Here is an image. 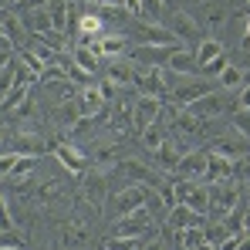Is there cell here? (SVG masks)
I'll return each instance as SVG.
<instances>
[{"mask_svg": "<svg viewBox=\"0 0 250 250\" xmlns=\"http://www.w3.org/2000/svg\"><path fill=\"white\" fill-rule=\"evenodd\" d=\"M172 196H176V203H183V207H189V209H196V213L207 216L209 193L200 183H193V179H172Z\"/></svg>", "mask_w": 250, "mask_h": 250, "instance_id": "obj_1", "label": "cell"}, {"mask_svg": "<svg viewBox=\"0 0 250 250\" xmlns=\"http://www.w3.org/2000/svg\"><path fill=\"white\" fill-rule=\"evenodd\" d=\"M146 196H149V186L132 183V186H125V189H119V193L108 196V213H112V216H125V213H132L135 207H142Z\"/></svg>", "mask_w": 250, "mask_h": 250, "instance_id": "obj_2", "label": "cell"}, {"mask_svg": "<svg viewBox=\"0 0 250 250\" xmlns=\"http://www.w3.org/2000/svg\"><path fill=\"white\" fill-rule=\"evenodd\" d=\"M142 98H163L169 88H166V71L159 68H139L135 64V84H132Z\"/></svg>", "mask_w": 250, "mask_h": 250, "instance_id": "obj_3", "label": "cell"}, {"mask_svg": "<svg viewBox=\"0 0 250 250\" xmlns=\"http://www.w3.org/2000/svg\"><path fill=\"white\" fill-rule=\"evenodd\" d=\"M3 152H17V156H31V159H38V156L47 152V142H44L41 135H34V132H10Z\"/></svg>", "mask_w": 250, "mask_h": 250, "instance_id": "obj_4", "label": "cell"}, {"mask_svg": "<svg viewBox=\"0 0 250 250\" xmlns=\"http://www.w3.org/2000/svg\"><path fill=\"white\" fill-rule=\"evenodd\" d=\"M75 105H78V115H82V119H95V115L105 108V91H102V84H84V88H78Z\"/></svg>", "mask_w": 250, "mask_h": 250, "instance_id": "obj_5", "label": "cell"}, {"mask_svg": "<svg viewBox=\"0 0 250 250\" xmlns=\"http://www.w3.org/2000/svg\"><path fill=\"white\" fill-rule=\"evenodd\" d=\"M207 149H196V152H186L176 166V176L179 179H193V183H203L207 179Z\"/></svg>", "mask_w": 250, "mask_h": 250, "instance_id": "obj_6", "label": "cell"}, {"mask_svg": "<svg viewBox=\"0 0 250 250\" xmlns=\"http://www.w3.org/2000/svg\"><path fill=\"white\" fill-rule=\"evenodd\" d=\"M213 152L227 156L230 163H240V159L250 156V139H244V135H220V139L213 142Z\"/></svg>", "mask_w": 250, "mask_h": 250, "instance_id": "obj_7", "label": "cell"}, {"mask_svg": "<svg viewBox=\"0 0 250 250\" xmlns=\"http://www.w3.org/2000/svg\"><path fill=\"white\" fill-rule=\"evenodd\" d=\"M166 31L176 38V41H200V27H196V21L189 17V14H169L166 17Z\"/></svg>", "mask_w": 250, "mask_h": 250, "instance_id": "obj_8", "label": "cell"}, {"mask_svg": "<svg viewBox=\"0 0 250 250\" xmlns=\"http://www.w3.org/2000/svg\"><path fill=\"white\" fill-rule=\"evenodd\" d=\"M159 112H163V98H135V112H132V125L142 132V128H149V125L159 119Z\"/></svg>", "mask_w": 250, "mask_h": 250, "instance_id": "obj_9", "label": "cell"}, {"mask_svg": "<svg viewBox=\"0 0 250 250\" xmlns=\"http://www.w3.org/2000/svg\"><path fill=\"white\" fill-rule=\"evenodd\" d=\"M169 227L172 230H193V227H207V216L203 213H196V209L183 207V203H176V207L169 209Z\"/></svg>", "mask_w": 250, "mask_h": 250, "instance_id": "obj_10", "label": "cell"}, {"mask_svg": "<svg viewBox=\"0 0 250 250\" xmlns=\"http://www.w3.org/2000/svg\"><path fill=\"white\" fill-rule=\"evenodd\" d=\"M88 47L95 51V58H119L128 51V38L125 34H105V38H95Z\"/></svg>", "mask_w": 250, "mask_h": 250, "instance_id": "obj_11", "label": "cell"}, {"mask_svg": "<svg viewBox=\"0 0 250 250\" xmlns=\"http://www.w3.org/2000/svg\"><path fill=\"white\" fill-rule=\"evenodd\" d=\"M233 172H237V163H230L227 156H220V152H209L207 156V179L203 183H223V179H233Z\"/></svg>", "mask_w": 250, "mask_h": 250, "instance_id": "obj_12", "label": "cell"}, {"mask_svg": "<svg viewBox=\"0 0 250 250\" xmlns=\"http://www.w3.org/2000/svg\"><path fill=\"white\" fill-rule=\"evenodd\" d=\"M54 156H58V163L64 169H71V176H82L84 166H88V156H84L82 149L68 146V142H58V146H54Z\"/></svg>", "mask_w": 250, "mask_h": 250, "instance_id": "obj_13", "label": "cell"}, {"mask_svg": "<svg viewBox=\"0 0 250 250\" xmlns=\"http://www.w3.org/2000/svg\"><path fill=\"white\" fill-rule=\"evenodd\" d=\"M21 24L27 27V34H34V38H47L54 27H51V14H47V7H34V10H24V17H21Z\"/></svg>", "mask_w": 250, "mask_h": 250, "instance_id": "obj_14", "label": "cell"}, {"mask_svg": "<svg viewBox=\"0 0 250 250\" xmlns=\"http://www.w3.org/2000/svg\"><path fill=\"white\" fill-rule=\"evenodd\" d=\"M115 172H119V176H128V179H135L139 186H159V176H156L149 166L135 163V159H125V163H119V166H115Z\"/></svg>", "mask_w": 250, "mask_h": 250, "instance_id": "obj_15", "label": "cell"}, {"mask_svg": "<svg viewBox=\"0 0 250 250\" xmlns=\"http://www.w3.org/2000/svg\"><path fill=\"white\" fill-rule=\"evenodd\" d=\"M105 82L112 88H132L135 84V64L132 61H112L105 71Z\"/></svg>", "mask_w": 250, "mask_h": 250, "instance_id": "obj_16", "label": "cell"}, {"mask_svg": "<svg viewBox=\"0 0 250 250\" xmlns=\"http://www.w3.org/2000/svg\"><path fill=\"white\" fill-rule=\"evenodd\" d=\"M223 108H227V98H223V95H216V91H209V95H203L200 102H193V105H189V112H193L196 119H216Z\"/></svg>", "mask_w": 250, "mask_h": 250, "instance_id": "obj_17", "label": "cell"}, {"mask_svg": "<svg viewBox=\"0 0 250 250\" xmlns=\"http://www.w3.org/2000/svg\"><path fill=\"white\" fill-rule=\"evenodd\" d=\"M135 41L139 44H169V47H179V41L169 34L166 27H159V24H139Z\"/></svg>", "mask_w": 250, "mask_h": 250, "instance_id": "obj_18", "label": "cell"}, {"mask_svg": "<svg viewBox=\"0 0 250 250\" xmlns=\"http://www.w3.org/2000/svg\"><path fill=\"white\" fill-rule=\"evenodd\" d=\"M105 196H108V179H105L102 172L88 176V179H84V203L98 209L102 203H105Z\"/></svg>", "mask_w": 250, "mask_h": 250, "instance_id": "obj_19", "label": "cell"}, {"mask_svg": "<svg viewBox=\"0 0 250 250\" xmlns=\"http://www.w3.org/2000/svg\"><path fill=\"white\" fill-rule=\"evenodd\" d=\"M183 156H186V152H183V146H179L176 139H166V142L156 149V163L166 169V172H176V166H179Z\"/></svg>", "mask_w": 250, "mask_h": 250, "instance_id": "obj_20", "label": "cell"}, {"mask_svg": "<svg viewBox=\"0 0 250 250\" xmlns=\"http://www.w3.org/2000/svg\"><path fill=\"white\" fill-rule=\"evenodd\" d=\"M172 51L176 47H169V44H142L135 51V61H149V68H156V64H166L172 58Z\"/></svg>", "mask_w": 250, "mask_h": 250, "instance_id": "obj_21", "label": "cell"}, {"mask_svg": "<svg viewBox=\"0 0 250 250\" xmlns=\"http://www.w3.org/2000/svg\"><path fill=\"white\" fill-rule=\"evenodd\" d=\"M61 244L68 250H82L88 244V223L84 220H71L68 227H64V233H61Z\"/></svg>", "mask_w": 250, "mask_h": 250, "instance_id": "obj_22", "label": "cell"}, {"mask_svg": "<svg viewBox=\"0 0 250 250\" xmlns=\"http://www.w3.org/2000/svg\"><path fill=\"white\" fill-rule=\"evenodd\" d=\"M169 71H176V75H196L200 68H196V54L193 51H183V47H176L172 51V58L166 61Z\"/></svg>", "mask_w": 250, "mask_h": 250, "instance_id": "obj_23", "label": "cell"}, {"mask_svg": "<svg viewBox=\"0 0 250 250\" xmlns=\"http://www.w3.org/2000/svg\"><path fill=\"white\" fill-rule=\"evenodd\" d=\"M0 24H3V34H7V41L14 44V47H27L31 34H27V27H24L21 21H14V17H0Z\"/></svg>", "mask_w": 250, "mask_h": 250, "instance_id": "obj_24", "label": "cell"}, {"mask_svg": "<svg viewBox=\"0 0 250 250\" xmlns=\"http://www.w3.org/2000/svg\"><path fill=\"white\" fill-rule=\"evenodd\" d=\"M71 58H75V64L82 68L84 75H98V58H95V51L88 44H75L71 47Z\"/></svg>", "mask_w": 250, "mask_h": 250, "instance_id": "obj_25", "label": "cell"}, {"mask_svg": "<svg viewBox=\"0 0 250 250\" xmlns=\"http://www.w3.org/2000/svg\"><path fill=\"white\" fill-rule=\"evenodd\" d=\"M223 54V44L216 41V38H203V41L196 44V68H203V64H209L213 58H220ZM200 75V71H196Z\"/></svg>", "mask_w": 250, "mask_h": 250, "instance_id": "obj_26", "label": "cell"}, {"mask_svg": "<svg viewBox=\"0 0 250 250\" xmlns=\"http://www.w3.org/2000/svg\"><path fill=\"white\" fill-rule=\"evenodd\" d=\"M152 240L149 237H105L102 240V250H142V244H152Z\"/></svg>", "mask_w": 250, "mask_h": 250, "instance_id": "obj_27", "label": "cell"}, {"mask_svg": "<svg viewBox=\"0 0 250 250\" xmlns=\"http://www.w3.org/2000/svg\"><path fill=\"white\" fill-rule=\"evenodd\" d=\"M200 125H203V119H196L189 108H179V112H176V119H172V128H176L179 135H196V132H200Z\"/></svg>", "mask_w": 250, "mask_h": 250, "instance_id": "obj_28", "label": "cell"}, {"mask_svg": "<svg viewBox=\"0 0 250 250\" xmlns=\"http://www.w3.org/2000/svg\"><path fill=\"white\" fill-rule=\"evenodd\" d=\"M102 17H98V10H84V14H78V34L82 38H98L102 34Z\"/></svg>", "mask_w": 250, "mask_h": 250, "instance_id": "obj_29", "label": "cell"}, {"mask_svg": "<svg viewBox=\"0 0 250 250\" xmlns=\"http://www.w3.org/2000/svg\"><path fill=\"white\" fill-rule=\"evenodd\" d=\"M34 115H38V102L27 95V98H24L17 108H10V122H7V125H14V122H17V125H27Z\"/></svg>", "mask_w": 250, "mask_h": 250, "instance_id": "obj_30", "label": "cell"}, {"mask_svg": "<svg viewBox=\"0 0 250 250\" xmlns=\"http://www.w3.org/2000/svg\"><path fill=\"white\" fill-rule=\"evenodd\" d=\"M47 14H51L54 34H64V31H68V0H54V3L47 7Z\"/></svg>", "mask_w": 250, "mask_h": 250, "instance_id": "obj_31", "label": "cell"}, {"mask_svg": "<svg viewBox=\"0 0 250 250\" xmlns=\"http://www.w3.org/2000/svg\"><path fill=\"white\" fill-rule=\"evenodd\" d=\"M34 196H38V203H44V207H47V203H54V200L61 196V183H58V179H47V183L38 186V193H34Z\"/></svg>", "mask_w": 250, "mask_h": 250, "instance_id": "obj_32", "label": "cell"}, {"mask_svg": "<svg viewBox=\"0 0 250 250\" xmlns=\"http://www.w3.org/2000/svg\"><path fill=\"white\" fill-rule=\"evenodd\" d=\"M227 68H230V58H227V51H223L220 58H213L209 64H203V68H200V75H207V78H220Z\"/></svg>", "mask_w": 250, "mask_h": 250, "instance_id": "obj_33", "label": "cell"}, {"mask_svg": "<svg viewBox=\"0 0 250 250\" xmlns=\"http://www.w3.org/2000/svg\"><path fill=\"white\" fill-rule=\"evenodd\" d=\"M142 139H146V146H149V149H152V152H156V149H159V146H163V142H166V135H163V125H149V128H142Z\"/></svg>", "mask_w": 250, "mask_h": 250, "instance_id": "obj_34", "label": "cell"}, {"mask_svg": "<svg viewBox=\"0 0 250 250\" xmlns=\"http://www.w3.org/2000/svg\"><path fill=\"white\" fill-rule=\"evenodd\" d=\"M233 128L237 135L250 139V108H233Z\"/></svg>", "mask_w": 250, "mask_h": 250, "instance_id": "obj_35", "label": "cell"}, {"mask_svg": "<svg viewBox=\"0 0 250 250\" xmlns=\"http://www.w3.org/2000/svg\"><path fill=\"white\" fill-rule=\"evenodd\" d=\"M220 84H223V88H240V84H244V71L230 64V68L220 75Z\"/></svg>", "mask_w": 250, "mask_h": 250, "instance_id": "obj_36", "label": "cell"}, {"mask_svg": "<svg viewBox=\"0 0 250 250\" xmlns=\"http://www.w3.org/2000/svg\"><path fill=\"white\" fill-rule=\"evenodd\" d=\"M0 247H10V250H24V237L10 233V230H0Z\"/></svg>", "mask_w": 250, "mask_h": 250, "instance_id": "obj_37", "label": "cell"}, {"mask_svg": "<svg viewBox=\"0 0 250 250\" xmlns=\"http://www.w3.org/2000/svg\"><path fill=\"white\" fill-rule=\"evenodd\" d=\"M17 152H0V176H10L14 172V166H17Z\"/></svg>", "mask_w": 250, "mask_h": 250, "instance_id": "obj_38", "label": "cell"}, {"mask_svg": "<svg viewBox=\"0 0 250 250\" xmlns=\"http://www.w3.org/2000/svg\"><path fill=\"white\" fill-rule=\"evenodd\" d=\"M142 14H152L149 21H156V17L163 14V3H159V0H142Z\"/></svg>", "mask_w": 250, "mask_h": 250, "instance_id": "obj_39", "label": "cell"}, {"mask_svg": "<svg viewBox=\"0 0 250 250\" xmlns=\"http://www.w3.org/2000/svg\"><path fill=\"white\" fill-rule=\"evenodd\" d=\"M10 82H14V61H10V64H7V68L0 71V91H3V95H7V88H10Z\"/></svg>", "mask_w": 250, "mask_h": 250, "instance_id": "obj_40", "label": "cell"}, {"mask_svg": "<svg viewBox=\"0 0 250 250\" xmlns=\"http://www.w3.org/2000/svg\"><path fill=\"white\" fill-rule=\"evenodd\" d=\"M233 108H250V84H244L240 91H237V105Z\"/></svg>", "mask_w": 250, "mask_h": 250, "instance_id": "obj_41", "label": "cell"}, {"mask_svg": "<svg viewBox=\"0 0 250 250\" xmlns=\"http://www.w3.org/2000/svg\"><path fill=\"white\" fill-rule=\"evenodd\" d=\"M125 3V10L132 14V17H142V0H122Z\"/></svg>", "mask_w": 250, "mask_h": 250, "instance_id": "obj_42", "label": "cell"}, {"mask_svg": "<svg viewBox=\"0 0 250 250\" xmlns=\"http://www.w3.org/2000/svg\"><path fill=\"white\" fill-rule=\"evenodd\" d=\"M203 17H207V21H209V24H213V27H216V24L223 21V17H220V7H209V10H207V7H203Z\"/></svg>", "mask_w": 250, "mask_h": 250, "instance_id": "obj_43", "label": "cell"}, {"mask_svg": "<svg viewBox=\"0 0 250 250\" xmlns=\"http://www.w3.org/2000/svg\"><path fill=\"white\" fill-rule=\"evenodd\" d=\"M10 61H14V51H7V47H0V71H3V68H7Z\"/></svg>", "mask_w": 250, "mask_h": 250, "instance_id": "obj_44", "label": "cell"}, {"mask_svg": "<svg viewBox=\"0 0 250 250\" xmlns=\"http://www.w3.org/2000/svg\"><path fill=\"white\" fill-rule=\"evenodd\" d=\"M240 233H247L250 237V209L244 207V220H240Z\"/></svg>", "mask_w": 250, "mask_h": 250, "instance_id": "obj_45", "label": "cell"}, {"mask_svg": "<svg viewBox=\"0 0 250 250\" xmlns=\"http://www.w3.org/2000/svg\"><path fill=\"white\" fill-rule=\"evenodd\" d=\"M51 0H21V7H27V10H34V7H47Z\"/></svg>", "mask_w": 250, "mask_h": 250, "instance_id": "obj_46", "label": "cell"}, {"mask_svg": "<svg viewBox=\"0 0 250 250\" xmlns=\"http://www.w3.org/2000/svg\"><path fill=\"white\" fill-rule=\"evenodd\" d=\"M7 135H10V128H7V125H0V152H3V146H7Z\"/></svg>", "mask_w": 250, "mask_h": 250, "instance_id": "obj_47", "label": "cell"}, {"mask_svg": "<svg viewBox=\"0 0 250 250\" xmlns=\"http://www.w3.org/2000/svg\"><path fill=\"white\" fill-rule=\"evenodd\" d=\"M95 3H98V7H125L122 0H95Z\"/></svg>", "mask_w": 250, "mask_h": 250, "instance_id": "obj_48", "label": "cell"}, {"mask_svg": "<svg viewBox=\"0 0 250 250\" xmlns=\"http://www.w3.org/2000/svg\"><path fill=\"white\" fill-rule=\"evenodd\" d=\"M149 250H169V247H166V240H159V237H156V240L149 244Z\"/></svg>", "mask_w": 250, "mask_h": 250, "instance_id": "obj_49", "label": "cell"}, {"mask_svg": "<svg viewBox=\"0 0 250 250\" xmlns=\"http://www.w3.org/2000/svg\"><path fill=\"white\" fill-rule=\"evenodd\" d=\"M237 250H250V237H247V233H244V240L237 244Z\"/></svg>", "mask_w": 250, "mask_h": 250, "instance_id": "obj_50", "label": "cell"}, {"mask_svg": "<svg viewBox=\"0 0 250 250\" xmlns=\"http://www.w3.org/2000/svg\"><path fill=\"white\" fill-rule=\"evenodd\" d=\"M247 47H250V17H247Z\"/></svg>", "mask_w": 250, "mask_h": 250, "instance_id": "obj_51", "label": "cell"}, {"mask_svg": "<svg viewBox=\"0 0 250 250\" xmlns=\"http://www.w3.org/2000/svg\"><path fill=\"white\" fill-rule=\"evenodd\" d=\"M186 3H207V0H186Z\"/></svg>", "mask_w": 250, "mask_h": 250, "instance_id": "obj_52", "label": "cell"}, {"mask_svg": "<svg viewBox=\"0 0 250 250\" xmlns=\"http://www.w3.org/2000/svg\"><path fill=\"white\" fill-rule=\"evenodd\" d=\"M244 64H247V68H250V51H247V61H244Z\"/></svg>", "mask_w": 250, "mask_h": 250, "instance_id": "obj_53", "label": "cell"}, {"mask_svg": "<svg viewBox=\"0 0 250 250\" xmlns=\"http://www.w3.org/2000/svg\"><path fill=\"white\" fill-rule=\"evenodd\" d=\"M7 3H10V0H0V7H7Z\"/></svg>", "mask_w": 250, "mask_h": 250, "instance_id": "obj_54", "label": "cell"}, {"mask_svg": "<svg viewBox=\"0 0 250 250\" xmlns=\"http://www.w3.org/2000/svg\"><path fill=\"white\" fill-rule=\"evenodd\" d=\"M159 3H163V7H166V3H172V0H159Z\"/></svg>", "mask_w": 250, "mask_h": 250, "instance_id": "obj_55", "label": "cell"}, {"mask_svg": "<svg viewBox=\"0 0 250 250\" xmlns=\"http://www.w3.org/2000/svg\"><path fill=\"white\" fill-rule=\"evenodd\" d=\"M247 209H250V193H247Z\"/></svg>", "mask_w": 250, "mask_h": 250, "instance_id": "obj_56", "label": "cell"}, {"mask_svg": "<svg viewBox=\"0 0 250 250\" xmlns=\"http://www.w3.org/2000/svg\"><path fill=\"white\" fill-rule=\"evenodd\" d=\"M0 250H10V247H0Z\"/></svg>", "mask_w": 250, "mask_h": 250, "instance_id": "obj_57", "label": "cell"}, {"mask_svg": "<svg viewBox=\"0 0 250 250\" xmlns=\"http://www.w3.org/2000/svg\"><path fill=\"white\" fill-rule=\"evenodd\" d=\"M247 84H250V78H247Z\"/></svg>", "mask_w": 250, "mask_h": 250, "instance_id": "obj_58", "label": "cell"}]
</instances>
